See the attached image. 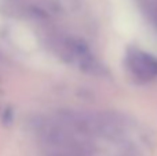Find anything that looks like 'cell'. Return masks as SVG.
<instances>
[{
	"mask_svg": "<svg viewBox=\"0 0 157 156\" xmlns=\"http://www.w3.org/2000/svg\"><path fill=\"white\" fill-rule=\"evenodd\" d=\"M127 64L130 71L138 79L149 80L157 75V61L142 51H132L128 54Z\"/></svg>",
	"mask_w": 157,
	"mask_h": 156,
	"instance_id": "1",
	"label": "cell"
}]
</instances>
